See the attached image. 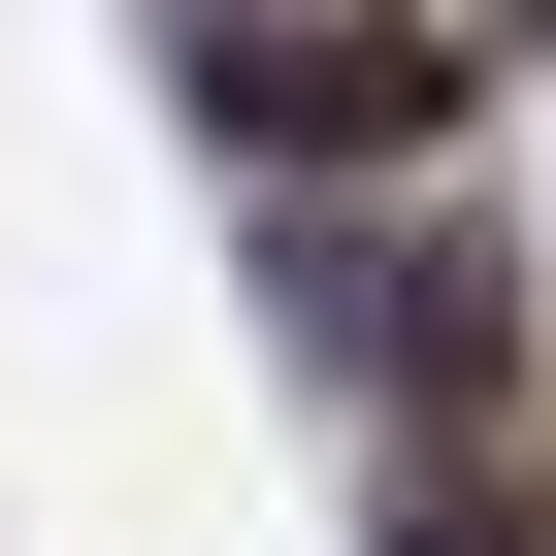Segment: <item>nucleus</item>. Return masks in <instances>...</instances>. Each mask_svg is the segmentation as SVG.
<instances>
[{"mask_svg": "<svg viewBox=\"0 0 556 556\" xmlns=\"http://www.w3.org/2000/svg\"><path fill=\"white\" fill-rule=\"evenodd\" d=\"M458 99H491V34H426V0H229V34H197V131H229L262 197L458 164Z\"/></svg>", "mask_w": 556, "mask_h": 556, "instance_id": "f257e3e1", "label": "nucleus"}, {"mask_svg": "<svg viewBox=\"0 0 556 556\" xmlns=\"http://www.w3.org/2000/svg\"><path fill=\"white\" fill-rule=\"evenodd\" d=\"M295 328L361 393H458V458L523 426V295H491V229H295Z\"/></svg>", "mask_w": 556, "mask_h": 556, "instance_id": "f03ea898", "label": "nucleus"}, {"mask_svg": "<svg viewBox=\"0 0 556 556\" xmlns=\"http://www.w3.org/2000/svg\"><path fill=\"white\" fill-rule=\"evenodd\" d=\"M197 34H229V0H197Z\"/></svg>", "mask_w": 556, "mask_h": 556, "instance_id": "7ed1b4c3", "label": "nucleus"}]
</instances>
